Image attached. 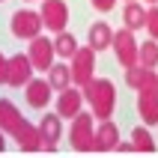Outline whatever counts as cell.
<instances>
[{"label":"cell","instance_id":"6da1fadb","mask_svg":"<svg viewBox=\"0 0 158 158\" xmlns=\"http://www.w3.org/2000/svg\"><path fill=\"white\" fill-rule=\"evenodd\" d=\"M84 89H87L89 102L96 105V116H102V119H107L110 116V107H114V87L107 84V81H96V84H84Z\"/></svg>","mask_w":158,"mask_h":158},{"label":"cell","instance_id":"7a4b0ae2","mask_svg":"<svg viewBox=\"0 0 158 158\" xmlns=\"http://www.w3.org/2000/svg\"><path fill=\"white\" fill-rule=\"evenodd\" d=\"M72 143H75V149H81V152L96 149V128H93V116H89V114H78V116H75Z\"/></svg>","mask_w":158,"mask_h":158},{"label":"cell","instance_id":"3957f363","mask_svg":"<svg viewBox=\"0 0 158 158\" xmlns=\"http://www.w3.org/2000/svg\"><path fill=\"white\" fill-rule=\"evenodd\" d=\"M75 66H72V81L78 84H89V75H93V66H96V48H81L75 51Z\"/></svg>","mask_w":158,"mask_h":158},{"label":"cell","instance_id":"277c9868","mask_svg":"<svg viewBox=\"0 0 158 158\" xmlns=\"http://www.w3.org/2000/svg\"><path fill=\"white\" fill-rule=\"evenodd\" d=\"M42 24H45V21L36 15V12H30V9H21V12L12 15V33H15V36H24V39L36 36L39 30H42Z\"/></svg>","mask_w":158,"mask_h":158},{"label":"cell","instance_id":"5b68a950","mask_svg":"<svg viewBox=\"0 0 158 158\" xmlns=\"http://www.w3.org/2000/svg\"><path fill=\"white\" fill-rule=\"evenodd\" d=\"M27 57H30V63H33V69H39V72H48L54 66V45L48 42V39H42V36H39V39H33V45H30V54H27Z\"/></svg>","mask_w":158,"mask_h":158},{"label":"cell","instance_id":"8992f818","mask_svg":"<svg viewBox=\"0 0 158 158\" xmlns=\"http://www.w3.org/2000/svg\"><path fill=\"white\" fill-rule=\"evenodd\" d=\"M42 21L51 30H63L66 27V21H69V6L63 3V0H48L42 9Z\"/></svg>","mask_w":158,"mask_h":158},{"label":"cell","instance_id":"52a82bcc","mask_svg":"<svg viewBox=\"0 0 158 158\" xmlns=\"http://www.w3.org/2000/svg\"><path fill=\"white\" fill-rule=\"evenodd\" d=\"M114 48H116V54H119V60H123V66H128L131 69L134 63H137V45H134V36L128 33V30H123V33H116L114 36Z\"/></svg>","mask_w":158,"mask_h":158},{"label":"cell","instance_id":"ba28073f","mask_svg":"<svg viewBox=\"0 0 158 158\" xmlns=\"http://www.w3.org/2000/svg\"><path fill=\"white\" fill-rule=\"evenodd\" d=\"M81 110V93L78 89H60V98H57V114L60 116H78Z\"/></svg>","mask_w":158,"mask_h":158},{"label":"cell","instance_id":"9c48e42d","mask_svg":"<svg viewBox=\"0 0 158 158\" xmlns=\"http://www.w3.org/2000/svg\"><path fill=\"white\" fill-rule=\"evenodd\" d=\"M48 98H51V81H33L30 87H27V105L30 107H45L48 105Z\"/></svg>","mask_w":158,"mask_h":158},{"label":"cell","instance_id":"30bf717a","mask_svg":"<svg viewBox=\"0 0 158 158\" xmlns=\"http://www.w3.org/2000/svg\"><path fill=\"white\" fill-rule=\"evenodd\" d=\"M30 69H33V63L24 60V57H15V60L9 63V69H6V84H24L27 78H30Z\"/></svg>","mask_w":158,"mask_h":158},{"label":"cell","instance_id":"8fae6325","mask_svg":"<svg viewBox=\"0 0 158 158\" xmlns=\"http://www.w3.org/2000/svg\"><path fill=\"white\" fill-rule=\"evenodd\" d=\"M114 45V30L107 24H93V30H89V48H96V51H102V48H110Z\"/></svg>","mask_w":158,"mask_h":158},{"label":"cell","instance_id":"7c38bea8","mask_svg":"<svg viewBox=\"0 0 158 158\" xmlns=\"http://www.w3.org/2000/svg\"><path fill=\"white\" fill-rule=\"evenodd\" d=\"M140 114L146 123H158V89H143L140 96Z\"/></svg>","mask_w":158,"mask_h":158},{"label":"cell","instance_id":"4fadbf2b","mask_svg":"<svg viewBox=\"0 0 158 158\" xmlns=\"http://www.w3.org/2000/svg\"><path fill=\"white\" fill-rule=\"evenodd\" d=\"M39 131H42V140L48 146H54L60 140V114H48L42 119V125H39Z\"/></svg>","mask_w":158,"mask_h":158},{"label":"cell","instance_id":"5bb4252c","mask_svg":"<svg viewBox=\"0 0 158 158\" xmlns=\"http://www.w3.org/2000/svg\"><path fill=\"white\" fill-rule=\"evenodd\" d=\"M116 143H119V134L114 123H105L102 128H96V149H114Z\"/></svg>","mask_w":158,"mask_h":158},{"label":"cell","instance_id":"9a60e30c","mask_svg":"<svg viewBox=\"0 0 158 158\" xmlns=\"http://www.w3.org/2000/svg\"><path fill=\"white\" fill-rule=\"evenodd\" d=\"M128 87H137V89H158V81L149 75V69H128Z\"/></svg>","mask_w":158,"mask_h":158},{"label":"cell","instance_id":"2e32d148","mask_svg":"<svg viewBox=\"0 0 158 158\" xmlns=\"http://www.w3.org/2000/svg\"><path fill=\"white\" fill-rule=\"evenodd\" d=\"M123 15H125V27H128V30H131V27H143V24H146V9L137 6V3H128Z\"/></svg>","mask_w":158,"mask_h":158},{"label":"cell","instance_id":"e0dca14e","mask_svg":"<svg viewBox=\"0 0 158 158\" xmlns=\"http://www.w3.org/2000/svg\"><path fill=\"white\" fill-rule=\"evenodd\" d=\"M48 72H51V87L54 89H66L72 84V69L69 66H51Z\"/></svg>","mask_w":158,"mask_h":158},{"label":"cell","instance_id":"ac0fdd59","mask_svg":"<svg viewBox=\"0 0 158 158\" xmlns=\"http://www.w3.org/2000/svg\"><path fill=\"white\" fill-rule=\"evenodd\" d=\"M54 51L60 54V57H75L78 45H75V39H72L69 33H60L57 39H54Z\"/></svg>","mask_w":158,"mask_h":158},{"label":"cell","instance_id":"d6986e66","mask_svg":"<svg viewBox=\"0 0 158 158\" xmlns=\"http://www.w3.org/2000/svg\"><path fill=\"white\" fill-rule=\"evenodd\" d=\"M131 146H134V152H152V149H155V146H152V137L146 134V128H134Z\"/></svg>","mask_w":158,"mask_h":158},{"label":"cell","instance_id":"ffe728a7","mask_svg":"<svg viewBox=\"0 0 158 158\" xmlns=\"http://www.w3.org/2000/svg\"><path fill=\"white\" fill-rule=\"evenodd\" d=\"M137 54H140V63L146 66V69H152L158 63V45L155 42H146L143 48H137Z\"/></svg>","mask_w":158,"mask_h":158},{"label":"cell","instance_id":"44dd1931","mask_svg":"<svg viewBox=\"0 0 158 158\" xmlns=\"http://www.w3.org/2000/svg\"><path fill=\"white\" fill-rule=\"evenodd\" d=\"M146 27H149L152 39H158V9H149V12H146Z\"/></svg>","mask_w":158,"mask_h":158},{"label":"cell","instance_id":"7402d4cb","mask_svg":"<svg viewBox=\"0 0 158 158\" xmlns=\"http://www.w3.org/2000/svg\"><path fill=\"white\" fill-rule=\"evenodd\" d=\"M93 3H96V9H98V12H107V9L114 6V0H93Z\"/></svg>","mask_w":158,"mask_h":158},{"label":"cell","instance_id":"603a6c76","mask_svg":"<svg viewBox=\"0 0 158 158\" xmlns=\"http://www.w3.org/2000/svg\"><path fill=\"white\" fill-rule=\"evenodd\" d=\"M6 69H9V66L3 63V54H0V84H6Z\"/></svg>","mask_w":158,"mask_h":158},{"label":"cell","instance_id":"cb8c5ba5","mask_svg":"<svg viewBox=\"0 0 158 158\" xmlns=\"http://www.w3.org/2000/svg\"><path fill=\"white\" fill-rule=\"evenodd\" d=\"M0 152H3V134H0Z\"/></svg>","mask_w":158,"mask_h":158},{"label":"cell","instance_id":"d4e9b609","mask_svg":"<svg viewBox=\"0 0 158 158\" xmlns=\"http://www.w3.org/2000/svg\"><path fill=\"white\" fill-rule=\"evenodd\" d=\"M152 3H155V0H152Z\"/></svg>","mask_w":158,"mask_h":158}]
</instances>
